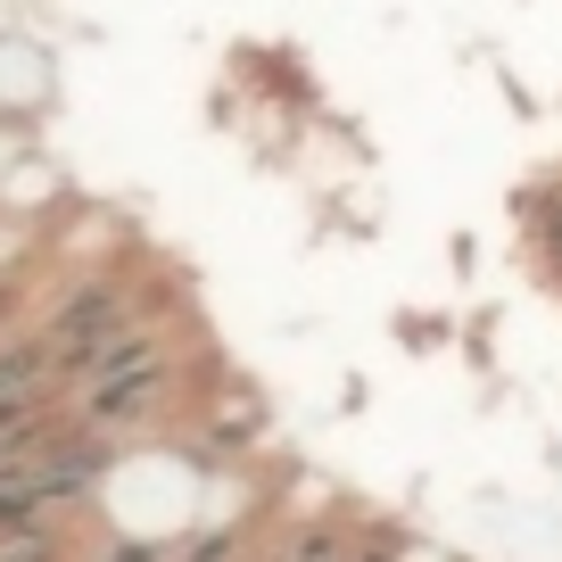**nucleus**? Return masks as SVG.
<instances>
[{"instance_id": "nucleus-1", "label": "nucleus", "mask_w": 562, "mask_h": 562, "mask_svg": "<svg viewBox=\"0 0 562 562\" xmlns=\"http://www.w3.org/2000/svg\"><path fill=\"white\" fill-rule=\"evenodd\" d=\"M116 331H133V299H124V281H83L67 306L50 315V331H42V348H50V364H83L91 348H108Z\"/></svg>"}]
</instances>
